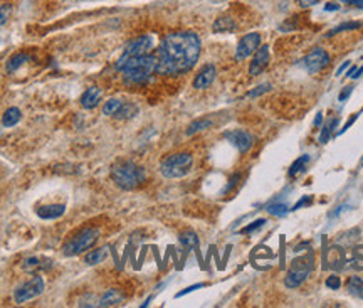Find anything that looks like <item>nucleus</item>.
Masks as SVG:
<instances>
[{
	"mask_svg": "<svg viewBox=\"0 0 363 308\" xmlns=\"http://www.w3.org/2000/svg\"><path fill=\"white\" fill-rule=\"evenodd\" d=\"M200 56V39L195 32H172L161 41L157 52V73L182 74L197 64Z\"/></svg>",
	"mask_w": 363,
	"mask_h": 308,
	"instance_id": "1",
	"label": "nucleus"
},
{
	"mask_svg": "<svg viewBox=\"0 0 363 308\" xmlns=\"http://www.w3.org/2000/svg\"><path fill=\"white\" fill-rule=\"evenodd\" d=\"M157 54H145L140 57L128 59L118 71L123 73V80L128 84H142L150 80L153 73H157Z\"/></svg>",
	"mask_w": 363,
	"mask_h": 308,
	"instance_id": "2",
	"label": "nucleus"
},
{
	"mask_svg": "<svg viewBox=\"0 0 363 308\" xmlns=\"http://www.w3.org/2000/svg\"><path fill=\"white\" fill-rule=\"evenodd\" d=\"M111 178L123 191H133L145 182L146 172L131 160H121L111 167Z\"/></svg>",
	"mask_w": 363,
	"mask_h": 308,
	"instance_id": "3",
	"label": "nucleus"
},
{
	"mask_svg": "<svg viewBox=\"0 0 363 308\" xmlns=\"http://www.w3.org/2000/svg\"><path fill=\"white\" fill-rule=\"evenodd\" d=\"M192 165L193 159L190 153H174L163 159V162L160 163V172L167 178H180L192 170Z\"/></svg>",
	"mask_w": 363,
	"mask_h": 308,
	"instance_id": "4",
	"label": "nucleus"
},
{
	"mask_svg": "<svg viewBox=\"0 0 363 308\" xmlns=\"http://www.w3.org/2000/svg\"><path fill=\"white\" fill-rule=\"evenodd\" d=\"M98 239H99V231L96 227L82 229L76 236H73V238L64 243L63 253L66 256H76V254H81L88 251V249H91Z\"/></svg>",
	"mask_w": 363,
	"mask_h": 308,
	"instance_id": "5",
	"label": "nucleus"
},
{
	"mask_svg": "<svg viewBox=\"0 0 363 308\" xmlns=\"http://www.w3.org/2000/svg\"><path fill=\"white\" fill-rule=\"evenodd\" d=\"M313 270V256L308 254V256L298 258L291 263V268L287 271L286 278H284V285L287 288H298L300 285H303V281L308 278V275L311 273Z\"/></svg>",
	"mask_w": 363,
	"mask_h": 308,
	"instance_id": "6",
	"label": "nucleus"
},
{
	"mask_svg": "<svg viewBox=\"0 0 363 308\" xmlns=\"http://www.w3.org/2000/svg\"><path fill=\"white\" fill-rule=\"evenodd\" d=\"M152 48H153V39L150 37V35H140V37L133 39V41H130L126 44V48H125L120 59L116 61V69H120L128 59L148 54V52L152 51Z\"/></svg>",
	"mask_w": 363,
	"mask_h": 308,
	"instance_id": "7",
	"label": "nucleus"
},
{
	"mask_svg": "<svg viewBox=\"0 0 363 308\" xmlns=\"http://www.w3.org/2000/svg\"><path fill=\"white\" fill-rule=\"evenodd\" d=\"M330 64V54L321 48H316L315 51H311L308 56H304L303 59L298 63V66L303 67L306 73H318L323 67H326Z\"/></svg>",
	"mask_w": 363,
	"mask_h": 308,
	"instance_id": "8",
	"label": "nucleus"
},
{
	"mask_svg": "<svg viewBox=\"0 0 363 308\" xmlns=\"http://www.w3.org/2000/svg\"><path fill=\"white\" fill-rule=\"evenodd\" d=\"M44 292V280H42L41 276H34L31 281L24 283V285H20L19 288L16 290V293H14V300H16V303H26L29 300H34L35 296H39L41 293Z\"/></svg>",
	"mask_w": 363,
	"mask_h": 308,
	"instance_id": "9",
	"label": "nucleus"
},
{
	"mask_svg": "<svg viewBox=\"0 0 363 308\" xmlns=\"http://www.w3.org/2000/svg\"><path fill=\"white\" fill-rule=\"evenodd\" d=\"M259 46H261V34H257V32H251V34L244 35V37L239 41V44H237L236 59L244 61L246 57H249L251 54H253V52H256Z\"/></svg>",
	"mask_w": 363,
	"mask_h": 308,
	"instance_id": "10",
	"label": "nucleus"
},
{
	"mask_svg": "<svg viewBox=\"0 0 363 308\" xmlns=\"http://www.w3.org/2000/svg\"><path fill=\"white\" fill-rule=\"evenodd\" d=\"M225 138H227L240 153L249 152V148L253 146V137H251V133H247V131H244V130L227 131V133H225Z\"/></svg>",
	"mask_w": 363,
	"mask_h": 308,
	"instance_id": "11",
	"label": "nucleus"
},
{
	"mask_svg": "<svg viewBox=\"0 0 363 308\" xmlns=\"http://www.w3.org/2000/svg\"><path fill=\"white\" fill-rule=\"evenodd\" d=\"M268 63H269V48L268 46H259L256 54H254L253 63H251V67H249L251 76H257V74H261L262 71H264V67L268 66Z\"/></svg>",
	"mask_w": 363,
	"mask_h": 308,
	"instance_id": "12",
	"label": "nucleus"
},
{
	"mask_svg": "<svg viewBox=\"0 0 363 308\" xmlns=\"http://www.w3.org/2000/svg\"><path fill=\"white\" fill-rule=\"evenodd\" d=\"M215 76H217V69H215L214 64H207L200 69V73L193 80V88L195 89H205L212 83H214Z\"/></svg>",
	"mask_w": 363,
	"mask_h": 308,
	"instance_id": "13",
	"label": "nucleus"
},
{
	"mask_svg": "<svg viewBox=\"0 0 363 308\" xmlns=\"http://www.w3.org/2000/svg\"><path fill=\"white\" fill-rule=\"evenodd\" d=\"M101 96H103V89L98 88V86H91L88 88L81 96V106L84 110H93L99 105L101 101Z\"/></svg>",
	"mask_w": 363,
	"mask_h": 308,
	"instance_id": "14",
	"label": "nucleus"
},
{
	"mask_svg": "<svg viewBox=\"0 0 363 308\" xmlns=\"http://www.w3.org/2000/svg\"><path fill=\"white\" fill-rule=\"evenodd\" d=\"M35 212L41 219H57L66 212V206L64 204H51V206L39 207Z\"/></svg>",
	"mask_w": 363,
	"mask_h": 308,
	"instance_id": "15",
	"label": "nucleus"
},
{
	"mask_svg": "<svg viewBox=\"0 0 363 308\" xmlns=\"http://www.w3.org/2000/svg\"><path fill=\"white\" fill-rule=\"evenodd\" d=\"M51 263L52 261L44 259V258L31 256V258H27V259L22 261V268H24V271H27V273H35V271H39V270H46V268H49V264Z\"/></svg>",
	"mask_w": 363,
	"mask_h": 308,
	"instance_id": "16",
	"label": "nucleus"
},
{
	"mask_svg": "<svg viewBox=\"0 0 363 308\" xmlns=\"http://www.w3.org/2000/svg\"><path fill=\"white\" fill-rule=\"evenodd\" d=\"M123 302V295L118 290H108L99 300V307H114Z\"/></svg>",
	"mask_w": 363,
	"mask_h": 308,
	"instance_id": "17",
	"label": "nucleus"
},
{
	"mask_svg": "<svg viewBox=\"0 0 363 308\" xmlns=\"http://www.w3.org/2000/svg\"><path fill=\"white\" fill-rule=\"evenodd\" d=\"M20 118H22V113H20L19 108H9L2 116V125L5 128L16 127V125L20 121Z\"/></svg>",
	"mask_w": 363,
	"mask_h": 308,
	"instance_id": "18",
	"label": "nucleus"
},
{
	"mask_svg": "<svg viewBox=\"0 0 363 308\" xmlns=\"http://www.w3.org/2000/svg\"><path fill=\"white\" fill-rule=\"evenodd\" d=\"M236 29V20L232 17H219L212 26L214 32H231Z\"/></svg>",
	"mask_w": 363,
	"mask_h": 308,
	"instance_id": "19",
	"label": "nucleus"
},
{
	"mask_svg": "<svg viewBox=\"0 0 363 308\" xmlns=\"http://www.w3.org/2000/svg\"><path fill=\"white\" fill-rule=\"evenodd\" d=\"M347 288L350 292V295L363 300V280L360 276H351L347 283Z\"/></svg>",
	"mask_w": 363,
	"mask_h": 308,
	"instance_id": "20",
	"label": "nucleus"
},
{
	"mask_svg": "<svg viewBox=\"0 0 363 308\" xmlns=\"http://www.w3.org/2000/svg\"><path fill=\"white\" fill-rule=\"evenodd\" d=\"M27 61H29V56L26 54V52H17V54H14L9 61H7L5 69L9 71V73H14V71H17L24 63H27Z\"/></svg>",
	"mask_w": 363,
	"mask_h": 308,
	"instance_id": "21",
	"label": "nucleus"
},
{
	"mask_svg": "<svg viewBox=\"0 0 363 308\" xmlns=\"http://www.w3.org/2000/svg\"><path fill=\"white\" fill-rule=\"evenodd\" d=\"M208 127H212L210 118H200V120H195L189 125V128H187V135H193L200 130H205V128H208Z\"/></svg>",
	"mask_w": 363,
	"mask_h": 308,
	"instance_id": "22",
	"label": "nucleus"
},
{
	"mask_svg": "<svg viewBox=\"0 0 363 308\" xmlns=\"http://www.w3.org/2000/svg\"><path fill=\"white\" fill-rule=\"evenodd\" d=\"M136 113H138L136 105H131V103H123V105H121V108L118 110V113L114 114V116L120 118V120H128V118L135 116Z\"/></svg>",
	"mask_w": 363,
	"mask_h": 308,
	"instance_id": "23",
	"label": "nucleus"
},
{
	"mask_svg": "<svg viewBox=\"0 0 363 308\" xmlns=\"http://www.w3.org/2000/svg\"><path fill=\"white\" fill-rule=\"evenodd\" d=\"M106 258H108V249L106 248L95 249V251H91L88 256H86V263H88V264H98V263H103Z\"/></svg>",
	"mask_w": 363,
	"mask_h": 308,
	"instance_id": "24",
	"label": "nucleus"
},
{
	"mask_svg": "<svg viewBox=\"0 0 363 308\" xmlns=\"http://www.w3.org/2000/svg\"><path fill=\"white\" fill-rule=\"evenodd\" d=\"M308 162H310V155H303V157H300V159L296 160V162L291 165V168H289V177H296L298 174H301V172L306 168V165H308Z\"/></svg>",
	"mask_w": 363,
	"mask_h": 308,
	"instance_id": "25",
	"label": "nucleus"
},
{
	"mask_svg": "<svg viewBox=\"0 0 363 308\" xmlns=\"http://www.w3.org/2000/svg\"><path fill=\"white\" fill-rule=\"evenodd\" d=\"M180 243L185 248H197L199 246V238L193 231H185L180 236Z\"/></svg>",
	"mask_w": 363,
	"mask_h": 308,
	"instance_id": "26",
	"label": "nucleus"
},
{
	"mask_svg": "<svg viewBox=\"0 0 363 308\" xmlns=\"http://www.w3.org/2000/svg\"><path fill=\"white\" fill-rule=\"evenodd\" d=\"M121 105H123V101H120L118 98H111L108 99L106 103H104V108H103V113L108 114V116H114V114L118 113V110L121 108Z\"/></svg>",
	"mask_w": 363,
	"mask_h": 308,
	"instance_id": "27",
	"label": "nucleus"
},
{
	"mask_svg": "<svg viewBox=\"0 0 363 308\" xmlns=\"http://www.w3.org/2000/svg\"><path fill=\"white\" fill-rule=\"evenodd\" d=\"M338 127V120L336 118H333V120H330L328 123L323 127V131H321V135H319V142L321 143H326L330 140V137H331V133L335 131V128Z\"/></svg>",
	"mask_w": 363,
	"mask_h": 308,
	"instance_id": "28",
	"label": "nucleus"
},
{
	"mask_svg": "<svg viewBox=\"0 0 363 308\" xmlns=\"http://www.w3.org/2000/svg\"><path fill=\"white\" fill-rule=\"evenodd\" d=\"M362 27V22H343V24H340L338 27H335V29H331V31L328 32V37H331V35H336V34H340V32H345V31H355V29H360Z\"/></svg>",
	"mask_w": 363,
	"mask_h": 308,
	"instance_id": "29",
	"label": "nucleus"
},
{
	"mask_svg": "<svg viewBox=\"0 0 363 308\" xmlns=\"http://www.w3.org/2000/svg\"><path fill=\"white\" fill-rule=\"evenodd\" d=\"M351 266L358 271H363V246H358L351 258Z\"/></svg>",
	"mask_w": 363,
	"mask_h": 308,
	"instance_id": "30",
	"label": "nucleus"
},
{
	"mask_svg": "<svg viewBox=\"0 0 363 308\" xmlns=\"http://www.w3.org/2000/svg\"><path fill=\"white\" fill-rule=\"evenodd\" d=\"M268 212L272 214V216H284L287 212V206L286 204H271L268 207Z\"/></svg>",
	"mask_w": 363,
	"mask_h": 308,
	"instance_id": "31",
	"label": "nucleus"
},
{
	"mask_svg": "<svg viewBox=\"0 0 363 308\" xmlns=\"http://www.w3.org/2000/svg\"><path fill=\"white\" fill-rule=\"evenodd\" d=\"M10 14H12V5H9V3L0 5V26H3L10 19Z\"/></svg>",
	"mask_w": 363,
	"mask_h": 308,
	"instance_id": "32",
	"label": "nucleus"
},
{
	"mask_svg": "<svg viewBox=\"0 0 363 308\" xmlns=\"http://www.w3.org/2000/svg\"><path fill=\"white\" fill-rule=\"evenodd\" d=\"M264 223H266L264 219H259V221H256V223L249 224V226H247V227H244L240 232H242V234H249V232H253V231H256V229L262 227V226H264Z\"/></svg>",
	"mask_w": 363,
	"mask_h": 308,
	"instance_id": "33",
	"label": "nucleus"
},
{
	"mask_svg": "<svg viewBox=\"0 0 363 308\" xmlns=\"http://www.w3.org/2000/svg\"><path fill=\"white\" fill-rule=\"evenodd\" d=\"M340 285H341L340 278L335 276V275H333V276H328V278H326V286H328V288L338 290V288H340Z\"/></svg>",
	"mask_w": 363,
	"mask_h": 308,
	"instance_id": "34",
	"label": "nucleus"
},
{
	"mask_svg": "<svg viewBox=\"0 0 363 308\" xmlns=\"http://www.w3.org/2000/svg\"><path fill=\"white\" fill-rule=\"evenodd\" d=\"M271 89V84H261V86H257L256 89H253V91L249 93V96L253 98V96H259V95H262V93H266V91H269Z\"/></svg>",
	"mask_w": 363,
	"mask_h": 308,
	"instance_id": "35",
	"label": "nucleus"
},
{
	"mask_svg": "<svg viewBox=\"0 0 363 308\" xmlns=\"http://www.w3.org/2000/svg\"><path fill=\"white\" fill-rule=\"evenodd\" d=\"M319 0H298V3H300V7H303V9H308V7L315 5V3H318Z\"/></svg>",
	"mask_w": 363,
	"mask_h": 308,
	"instance_id": "36",
	"label": "nucleus"
},
{
	"mask_svg": "<svg viewBox=\"0 0 363 308\" xmlns=\"http://www.w3.org/2000/svg\"><path fill=\"white\" fill-rule=\"evenodd\" d=\"M202 283H199V285H193V286H189V288H185L183 292H180V293H177V296H183V295H187V293H190V292H193V290H197V288H202Z\"/></svg>",
	"mask_w": 363,
	"mask_h": 308,
	"instance_id": "37",
	"label": "nucleus"
},
{
	"mask_svg": "<svg viewBox=\"0 0 363 308\" xmlns=\"http://www.w3.org/2000/svg\"><path fill=\"white\" fill-rule=\"evenodd\" d=\"M338 9H340V3L338 2H328L325 5V10H328V12H335Z\"/></svg>",
	"mask_w": 363,
	"mask_h": 308,
	"instance_id": "38",
	"label": "nucleus"
},
{
	"mask_svg": "<svg viewBox=\"0 0 363 308\" xmlns=\"http://www.w3.org/2000/svg\"><path fill=\"white\" fill-rule=\"evenodd\" d=\"M351 91H353V88H351V86H348V88L345 89V91H341V95H340V101H345V99H347L348 96L351 95Z\"/></svg>",
	"mask_w": 363,
	"mask_h": 308,
	"instance_id": "39",
	"label": "nucleus"
},
{
	"mask_svg": "<svg viewBox=\"0 0 363 308\" xmlns=\"http://www.w3.org/2000/svg\"><path fill=\"white\" fill-rule=\"evenodd\" d=\"M345 3H350V5H355L358 9H363V0H343Z\"/></svg>",
	"mask_w": 363,
	"mask_h": 308,
	"instance_id": "40",
	"label": "nucleus"
},
{
	"mask_svg": "<svg viewBox=\"0 0 363 308\" xmlns=\"http://www.w3.org/2000/svg\"><path fill=\"white\" fill-rule=\"evenodd\" d=\"M355 120H357V114H353V116H351V118H350V120H348V121H347V125H345V127H343V128H341V131H340V133H343V131H347V130H348V128H350V125H351V123H353V121H355Z\"/></svg>",
	"mask_w": 363,
	"mask_h": 308,
	"instance_id": "41",
	"label": "nucleus"
},
{
	"mask_svg": "<svg viewBox=\"0 0 363 308\" xmlns=\"http://www.w3.org/2000/svg\"><path fill=\"white\" fill-rule=\"evenodd\" d=\"M308 202H310V197H304L303 200H300V202H298L296 206H294V209H300L301 206H304V204H308Z\"/></svg>",
	"mask_w": 363,
	"mask_h": 308,
	"instance_id": "42",
	"label": "nucleus"
},
{
	"mask_svg": "<svg viewBox=\"0 0 363 308\" xmlns=\"http://www.w3.org/2000/svg\"><path fill=\"white\" fill-rule=\"evenodd\" d=\"M348 66H350V61H345V63H343V64H341V67H340V69H338V71H336V74H341V73H343V71H345V69H347V67H348Z\"/></svg>",
	"mask_w": 363,
	"mask_h": 308,
	"instance_id": "43",
	"label": "nucleus"
},
{
	"mask_svg": "<svg viewBox=\"0 0 363 308\" xmlns=\"http://www.w3.org/2000/svg\"><path fill=\"white\" fill-rule=\"evenodd\" d=\"M362 73H363V66H362V67H358V69L355 71V74H353V76H351V78H353V80H357V78H360V76H362Z\"/></svg>",
	"mask_w": 363,
	"mask_h": 308,
	"instance_id": "44",
	"label": "nucleus"
},
{
	"mask_svg": "<svg viewBox=\"0 0 363 308\" xmlns=\"http://www.w3.org/2000/svg\"><path fill=\"white\" fill-rule=\"evenodd\" d=\"M319 123H321V113H319L318 116H316V120H315V125H319Z\"/></svg>",
	"mask_w": 363,
	"mask_h": 308,
	"instance_id": "45",
	"label": "nucleus"
}]
</instances>
